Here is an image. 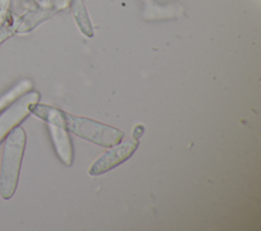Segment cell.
<instances>
[{
	"label": "cell",
	"mask_w": 261,
	"mask_h": 231,
	"mask_svg": "<svg viewBox=\"0 0 261 231\" xmlns=\"http://www.w3.org/2000/svg\"><path fill=\"white\" fill-rule=\"evenodd\" d=\"M27 136L22 127H14L6 136L0 165V195L9 199L15 193Z\"/></svg>",
	"instance_id": "cell-1"
},
{
	"label": "cell",
	"mask_w": 261,
	"mask_h": 231,
	"mask_svg": "<svg viewBox=\"0 0 261 231\" xmlns=\"http://www.w3.org/2000/svg\"><path fill=\"white\" fill-rule=\"evenodd\" d=\"M64 116L65 127L68 131L102 147H114L121 141L124 135L121 130L115 127L87 117L75 116L66 112H64Z\"/></svg>",
	"instance_id": "cell-2"
},
{
	"label": "cell",
	"mask_w": 261,
	"mask_h": 231,
	"mask_svg": "<svg viewBox=\"0 0 261 231\" xmlns=\"http://www.w3.org/2000/svg\"><path fill=\"white\" fill-rule=\"evenodd\" d=\"M40 95L36 91L28 92L0 113V142L31 113L30 108L37 103Z\"/></svg>",
	"instance_id": "cell-3"
},
{
	"label": "cell",
	"mask_w": 261,
	"mask_h": 231,
	"mask_svg": "<svg viewBox=\"0 0 261 231\" xmlns=\"http://www.w3.org/2000/svg\"><path fill=\"white\" fill-rule=\"evenodd\" d=\"M138 146L139 141L136 138L114 146L110 151L103 154L94 162L89 169V173L92 176H98L113 169L132 157Z\"/></svg>",
	"instance_id": "cell-4"
},
{
	"label": "cell",
	"mask_w": 261,
	"mask_h": 231,
	"mask_svg": "<svg viewBox=\"0 0 261 231\" xmlns=\"http://www.w3.org/2000/svg\"><path fill=\"white\" fill-rule=\"evenodd\" d=\"M50 136L60 160L67 166L72 163V147L65 123H47Z\"/></svg>",
	"instance_id": "cell-5"
},
{
	"label": "cell",
	"mask_w": 261,
	"mask_h": 231,
	"mask_svg": "<svg viewBox=\"0 0 261 231\" xmlns=\"http://www.w3.org/2000/svg\"><path fill=\"white\" fill-rule=\"evenodd\" d=\"M33 86V83L29 79H22L17 84H15L10 91L0 97V111L4 110L10 104L15 102L21 96L27 94Z\"/></svg>",
	"instance_id": "cell-6"
},
{
	"label": "cell",
	"mask_w": 261,
	"mask_h": 231,
	"mask_svg": "<svg viewBox=\"0 0 261 231\" xmlns=\"http://www.w3.org/2000/svg\"><path fill=\"white\" fill-rule=\"evenodd\" d=\"M73 10H74V16L75 19L81 27V30L83 31L84 34H86L88 37H91L93 35L92 32V27H91V23L90 20L87 16L86 10L83 6V3L81 0H75L74 1V6H73Z\"/></svg>",
	"instance_id": "cell-7"
},
{
	"label": "cell",
	"mask_w": 261,
	"mask_h": 231,
	"mask_svg": "<svg viewBox=\"0 0 261 231\" xmlns=\"http://www.w3.org/2000/svg\"><path fill=\"white\" fill-rule=\"evenodd\" d=\"M14 23L15 20L13 19L12 14L9 13L6 19L0 24V45L7 39H9L13 34H15Z\"/></svg>",
	"instance_id": "cell-8"
},
{
	"label": "cell",
	"mask_w": 261,
	"mask_h": 231,
	"mask_svg": "<svg viewBox=\"0 0 261 231\" xmlns=\"http://www.w3.org/2000/svg\"><path fill=\"white\" fill-rule=\"evenodd\" d=\"M10 6V0H0V24L6 19L9 11Z\"/></svg>",
	"instance_id": "cell-9"
}]
</instances>
